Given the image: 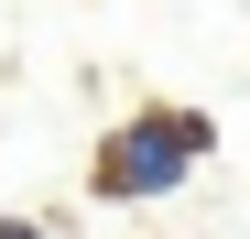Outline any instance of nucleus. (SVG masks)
I'll return each mask as SVG.
<instances>
[{
  "label": "nucleus",
  "mask_w": 250,
  "mask_h": 239,
  "mask_svg": "<svg viewBox=\"0 0 250 239\" xmlns=\"http://www.w3.org/2000/svg\"><path fill=\"white\" fill-rule=\"evenodd\" d=\"M218 141L196 109H142L131 131H109V152H98V196H174L185 174H196V152Z\"/></svg>",
  "instance_id": "obj_1"
},
{
  "label": "nucleus",
  "mask_w": 250,
  "mask_h": 239,
  "mask_svg": "<svg viewBox=\"0 0 250 239\" xmlns=\"http://www.w3.org/2000/svg\"><path fill=\"white\" fill-rule=\"evenodd\" d=\"M0 239H55V228H33V218H0Z\"/></svg>",
  "instance_id": "obj_2"
}]
</instances>
